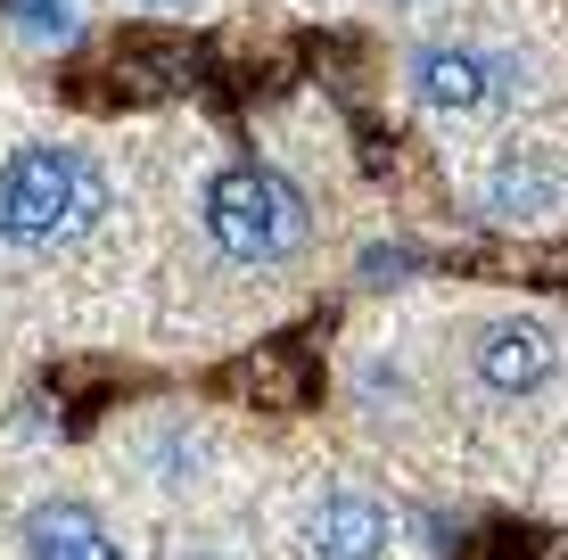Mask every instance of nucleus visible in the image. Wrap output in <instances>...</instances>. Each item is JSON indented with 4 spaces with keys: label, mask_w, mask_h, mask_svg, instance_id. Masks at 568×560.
<instances>
[{
    "label": "nucleus",
    "mask_w": 568,
    "mask_h": 560,
    "mask_svg": "<svg viewBox=\"0 0 568 560\" xmlns=\"http://www.w3.org/2000/svg\"><path fill=\"white\" fill-rule=\"evenodd\" d=\"M240 379H247V388H264L256 404H288V396H297V379H288V355H256Z\"/></svg>",
    "instance_id": "nucleus-10"
},
{
    "label": "nucleus",
    "mask_w": 568,
    "mask_h": 560,
    "mask_svg": "<svg viewBox=\"0 0 568 560\" xmlns=\"http://www.w3.org/2000/svg\"><path fill=\"white\" fill-rule=\"evenodd\" d=\"M387 9H420V0H387Z\"/></svg>",
    "instance_id": "nucleus-14"
},
{
    "label": "nucleus",
    "mask_w": 568,
    "mask_h": 560,
    "mask_svg": "<svg viewBox=\"0 0 568 560\" xmlns=\"http://www.w3.org/2000/svg\"><path fill=\"white\" fill-rule=\"evenodd\" d=\"M9 17L33 33V42H67V33H74V9H67V0H9Z\"/></svg>",
    "instance_id": "nucleus-9"
},
{
    "label": "nucleus",
    "mask_w": 568,
    "mask_h": 560,
    "mask_svg": "<svg viewBox=\"0 0 568 560\" xmlns=\"http://www.w3.org/2000/svg\"><path fill=\"white\" fill-rule=\"evenodd\" d=\"M404 91L428 115H495L519 91V58L495 42H420L404 58Z\"/></svg>",
    "instance_id": "nucleus-3"
},
{
    "label": "nucleus",
    "mask_w": 568,
    "mask_h": 560,
    "mask_svg": "<svg viewBox=\"0 0 568 560\" xmlns=\"http://www.w3.org/2000/svg\"><path fill=\"white\" fill-rule=\"evenodd\" d=\"M132 9H149V17H182V9H199V0H132Z\"/></svg>",
    "instance_id": "nucleus-12"
},
{
    "label": "nucleus",
    "mask_w": 568,
    "mask_h": 560,
    "mask_svg": "<svg viewBox=\"0 0 568 560\" xmlns=\"http://www.w3.org/2000/svg\"><path fill=\"white\" fill-rule=\"evenodd\" d=\"M413 264H404V247H379V256H363V281H404Z\"/></svg>",
    "instance_id": "nucleus-11"
},
{
    "label": "nucleus",
    "mask_w": 568,
    "mask_h": 560,
    "mask_svg": "<svg viewBox=\"0 0 568 560\" xmlns=\"http://www.w3.org/2000/svg\"><path fill=\"white\" fill-rule=\"evenodd\" d=\"M17 536H26V560H124L115 528L83 503V495H42Z\"/></svg>",
    "instance_id": "nucleus-6"
},
{
    "label": "nucleus",
    "mask_w": 568,
    "mask_h": 560,
    "mask_svg": "<svg viewBox=\"0 0 568 560\" xmlns=\"http://www.w3.org/2000/svg\"><path fill=\"white\" fill-rule=\"evenodd\" d=\"M173 560H240V552H223V544H182Z\"/></svg>",
    "instance_id": "nucleus-13"
},
{
    "label": "nucleus",
    "mask_w": 568,
    "mask_h": 560,
    "mask_svg": "<svg viewBox=\"0 0 568 560\" xmlns=\"http://www.w3.org/2000/svg\"><path fill=\"white\" fill-rule=\"evenodd\" d=\"M108 215V165L74 141H26L0 157V247L42 256Z\"/></svg>",
    "instance_id": "nucleus-1"
},
{
    "label": "nucleus",
    "mask_w": 568,
    "mask_h": 560,
    "mask_svg": "<svg viewBox=\"0 0 568 560\" xmlns=\"http://www.w3.org/2000/svg\"><path fill=\"white\" fill-rule=\"evenodd\" d=\"M305 552L313 560H387V544H396V511L379 503V495L363 487H322L297 519Z\"/></svg>",
    "instance_id": "nucleus-5"
},
{
    "label": "nucleus",
    "mask_w": 568,
    "mask_h": 560,
    "mask_svg": "<svg viewBox=\"0 0 568 560\" xmlns=\"http://www.w3.org/2000/svg\"><path fill=\"white\" fill-rule=\"evenodd\" d=\"M206 240L223 264H288L313 240V198L272 165H223L206 182Z\"/></svg>",
    "instance_id": "nucleus-2"
},
{
    "label": "nucleus",
    "mask_w": 568,
    "mask_h": 560,
    "mask_svg": "<svg viewBox=\"0 0 568 560\" xmlns=\"http://www.w3.org/2000/svg\"><path fill=\"white\" fill-rule=\"evenodd\" d=\"M560 198H568V182L544 157H503L486 173V215L495 223H544V215H560Z\"/></svg>",
    "instance_id": "nucleus-7"
},
{
    "label": "nucleus",
    "mask_w": 568,
    "mask_h": 560,
    "mask_svg": "<svg viewBox=\"0 0 568 560\" xmlns=\"http://www.w3.org/2000/svg\"><path fill=\"white\" fill-rule=\"evenodd\" d=\"M199 454H206V437L190 429V420H149V429H141V461H149L156 487H190V478L206 470Z\"/></svg>",
    "instance_id": "nucleus-8"
},
{
    "label": "nucleus",
    "mask_w": 568,
    "mask_h": 560,
    "mask_svg": "<svg viewBox=\"0 0 568 560\" xmlns=\"http://www.w3.org/2000/svg\"><path fill=\"white\" fill-rule=\"evenodd\" d=\"M552 371H560V338L544 314H495L469 330V388L478 396L519 404V396L552 388Z\"/></svg>",
    "instance_id": "nucleus-4"
}]
</instances>
